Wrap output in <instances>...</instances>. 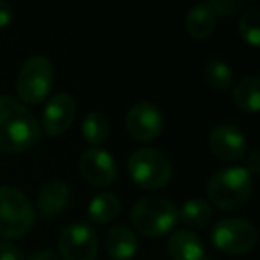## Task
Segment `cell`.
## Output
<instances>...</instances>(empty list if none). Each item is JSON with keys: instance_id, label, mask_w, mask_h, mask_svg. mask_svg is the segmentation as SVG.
<instances>
[{"instance_id": "cell-3", "label": "cell", "mask_w": 260, "mask_h": 260, "mask_svg": "<svg viewBox=\"0 0 260 260\" xmlns=\"http://www.w3.org/2000/svg\"><path fill=\"white\" fill-rule=\"evenodd\" d=\"M130 221L145 237H160L173 230L178 223V209L168 198L146 196L132 207Z\"/></svg>"}, {"instance_id": "cell-7", "label": "cell", "mask_w": 260, "mask_h": 260, "mask_svg": "<svg viewBox=\"0 0 260 260\" xmlns=\"http://www.w3.org/2000/svg\"><path fill=\"white\" fill-rule=\"evenodd\" d=\"M210 239L216 249L228 255H244L256 246V228L249 221L226 217L214 224Z\"/></svg>"}, {"instance_id": "cell-13", "label": "cell", "mask_w": 260, "mask_h": 260, "mask_svg": "<svg viewBox=\"0 0 260 260\" xmlns=\"http://www.w3.org/2000/svg\"><path fill=\"white\" fill-rule=\"evenodd\" d=\"M70 203V187L62 180H50L38 192V210L41 217L50 219L61 214Z\"/></svg>"}, {"instance_id": "cell-17", "label": "cell", "mask_w": 260, "mask_h": 260, "mask_svg": "<svg viewBox=\"0 0 260 260\" xmlns=\"http://www.w3.org/2000/svg\"><path fill=\"white\" fill-rule=\"evenodd\" d=\"M232 100L242 112L255 114L260 109V79L255 75L242 79L232 89Z\"/></svg>"}, {"instance_id": "cell-11", "label": "cell", "mask_w": 260, "mask_h": 260, "mask_svg": "<svg viewBox=\"0 0 260 260\" xmlns=\"http://www.w3.org/2000/svg\"><path fill=\"white\" fill-rule=\"evenodd\" d=\"M79 168L84 180L93 187H107L118 177L114 157L104 148L86 150L79 160Z\"/></svg>"}, {"instance_id": "cell-15", "label": "cell", "mask_w": 260, "mask_h": 260, "mask_svg": "<svg viewBox=\"0 0 260 260\" xmlns=\"http://www.w3.org/2000/svg\"><path fill=\"white\" fill-rule=\"evenodd\" d=\"M105 249L114 260H130L138 251V239L132 228L126 224H116L109 228L105 235Z\"/></svg>"}, {"instance_id": "cell-27", "label": "cell", "mask_w": 260, "mask_h": 260, "mask_svg": "<svg viewBox=\"0 0 260 260\" xmlns=\"http://www.w3.org/2000/svg\"><path fill=\"white\" fill-rule=\"evenodd\" d=\"M29 260H61V256L52 249H40V251L32 253Z\"/></svg>"}, {"instance_id": "cell-19", "label": "cell", "mask_w": 260, "mask_h": 260, "mask_svg": "<svg viewBox=\"0 0 260 260\" xmlns=\"http://www.w3.org/2000/svg\"><path fill=\"white\" fill-rule=\"evenodd\" d=\"M212 219V207L203 198H191L178 210V221L189 228H203Z\"/></svg>"}, {"instance_id": "cell-22", "label": "cell", "mask_w": 260, "mask_h": 260, "mask_svg": "<svg viewBox=\"0 0 260 260\" xmlns=\"http://www.w3.org/2000/svg\"><path fill=\"white\" fill-rule=\"evenodd\" d=\"M239 34L251 47L260 45V11L256 8H249L239 18Z\"/></svg>"}, {"instance_id": "cell-18", "label": "cell", "mask_w": 260, "mask_h": 260, "mask_svg": "<svg viewBox=\"0 0 260 260\" xmlns=\"http://www.w3.org/2000/svg\"><path fill=\"white\" fill-rule=\"evenodd\" d=\"M121 212V202L114 192H102L96 194L87 205V216L98 224L111 223Z\"/></svg>"}, {"instance_id": "cell-16", "label": "cell", "mask_w": 260, "mask_h": 260, "mask_svg": "<svg viewBox=\"0 0 260 260\" xmlns=\"http://www.w3.org/2000/svg\"><path fill=\"white\" fill-rule=\"evenodd\" d=\"M216 13H214L210 2L205 4H198L192 9H189L187 16H185V30L189 36L196 38V40H205L216 29Z\"/></svg>"}, {"instance_id": "cell-25", "label": "cell", "mask_w": 260, "mask_h": 260, "mask_svg": "<svg viewBox=\"0 0 260 260\" xmlns=\"http://www.w3.org/2000/svg\"><path fill=\"white\" fill-rule=\"evenodd\" d=\"M244 170L249 175H258L260 173V152L258 150H253L248 157H246V166Z\"/></svg>"}, {"instance_id": "cell-2", "label": "cell", "mask_w": 260, "mask_h": 260, "mask_svg": "<svg viewBox=\"0 0 260 260\" xmlns=\"http://www.w3.org/2000/svg\"><path fill=\"white\" fill-rule=\"evenodd\" d=\"M253 189L251 175L244 168H223L210 177L207 196L221 210H239L249 202Z\"/></svg>"}, {"instance_id": "cell-20", "label": "cell", "mask_w": 260, "mask_h": 260, "mask_svg": "<svg viewBox=\"0 0 260 260\" xmlns=\"http://www.w3.org/2000/svg\"><path fill=\"white\" fill-rule=\"evenodd\" d=\"M111 134V123L107 116L100 111H93L82 121V136L89 145L98 146Z\"/></svg>"}, {"instance_id": "cell-6", "label": "cell", "mask_w": 260, "mask_h": 260, "mask_svg": "<svg viewBox=\"0 0 260 260\" xmlns=\"http://www.w3.org/2000/svg\"><path fill=\"white\" fill-rule=\"evenodd\" d=\"M54 86V66L45 55H32L23 62L16 79V93L25 104H41Z\"/></svg>"}, {"instance_id": "cell-8", "label": "cell", "mask_w": 260, "mask_h": 260, "mask_svg": "<svg viewBox=\"0 0 260 260\" xmlns=\"http://www.w3.org/2000/svg\"><path fill=\"white\" fill-rule=\"evenodd\" d=\"M62 260H94L98 255L96 232L84 223L68 224L59 235Z\"/></svg>"}, {"instance_id": "cell-12", "label": "cell", "mask_w": 260, "mask_h": 260, "mask_svg": "<svg viewBox=\"0 0 260 260\" xmlns=\"http://www.w3.org/2000/svg\"><path fill=\"white\" fill-rule=\"evenodd\" d=\"M77 114V104L72 94L57 93L48 100L43 109V119L40 128L45 130L47 136H61L72 126Z\"/></svg>"}, {"instance_id": "cell-21", "label": "cell", "mask_w": 260, "mask_h": 260, "mask_svg": "<svg viewBox=\"0 0 260 260\" xmlns=\"http://www.w3.org/2000/svg\"><path fill=\"white\" fill-rule=\"evenodd\" d=\"M203 75L205 80L212 89L216 91H228L234 82V72L224 61L219 59H212L207 62V66L203 68Z\"/></svg>"}, {"instance_id": "cell-26", "label": "cell", "mask_w": 260, "mask_h": 260, "mask_svg": "<svg viewBox=\"0 0 260 260\" xmlns=\"http://www.w3.org/2000/svg\"><path fill=\"white\" fill-rule=\"evenodd\" d=\"M13 16H15V13H13L11 6L8 2H0V29L8 27L13 22Z\"/></svg>"}, {"instance_id": "cell-5", "label": "cell", "mask_w": 260, "mask_h": 260, "mask_svg": "<svg viewBox=\"0 0 260 260\" xmlns=\"http://www.w3.org/2000/svg\"><path fill=\"white\" fill-rule=\"evenodd\" d=\"M128 175L141 189L159 191L166 187L173 175L171 160L157 148H139L128 157Z\"/></svg>"}, {"instance_id": "cell-4", "label": "cell", "mask_w": 260, "mask_h": 260, "mask_svg": "<svg viewBox=\"0 0 260 260\" xmlns=\"http://www.w3.org/2000/svg\"><path fill=\"white\" fill-rule=\"evenodd\" d=\"M34 223L36 212L29 198L13 185H0V237H23Z\"/></svg>"}, {"instance_id": "cell-1", "label": "cell", "mask_w": 260, "mask_h": 260, "mask_svg": "<svg viewBox=\"0 0 260 260\" xmlns=\"http://www.w3.org/2000/svg\"><path fill=\"white\" fill-rule=\"evenodd\" d=\"M41 128L34 114L15 96L0 94V153H20L34 146Z\"/></svg>"}, {"instance_id": "cell-14", "label": "cell", "mask_w": 260, "mask_h": 260, "mask_svg": "<svg viewBox=\"0 0 260 260\" xmlns=\"http://www.w3.org/2000/svg\"><path fill=\"white\" fill-rule=\"evenodd\" d=\"M168 251L173 260H203L205 246L192 230L180 228L171 234Z\"/></svg>"}, {"instance_id": "cell-23", "label": "cell", "mask_w": 260, "mask_h": 260, "mask_svg": "<svg viewBox=\"0 0 260 260\" xmlns=\"http://www.w3.org/2000/svg\"><path fill=\"white\" fill-rule=\"evenodd\" d=\"M210 6L216 13V18L234 16L241 9V2H232V0H217V2H210Z\"/></svg>"}, {"instance_id": "cell-24", "label": "cell", "mask_w": 260, "mask_h": 260, "mask_svg": "<svg viewBox=\"0 0 260 260\" xmlns=\"http://www.w3.org/2000/svg\"><path fill=\"white\" fill-rule=\"evenodd\" d=\"M0 260H25L18 246L0 241Z\"/></svg>"}, {"instance_id": "cell-9", "label": "cell", "mask_w": 260, "mask_h": 260, "mask_svg": "<svg viewBox=\"0 0 260 260\" xmlns=\"http://www.w3.org/2000/svg\"><path fill=\"white\" fill-rule=\"evenodd\" d=\"M126 130L136 141L148 143L157 139L164 130V116L152 102H138L128 109Z\"/></svg>"}, {"instance_id": "cell-10", "label": "cell", "mask_w": 260, "mask_h": 260, "mask_svg": "<svg viewBox=\"0 0 260 260\" xmlns=\"http://www.w3.org/2000/svg\"><path fill=\"white\" fill-rule=\"evenodd\" d=\"M209 148L217 159L237 162L248 153V139L232 123H223L212 128L209 136Z\"/></svg>"}]
</instances>
